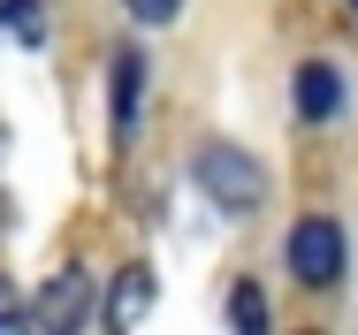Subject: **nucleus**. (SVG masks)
I'll return each mask as SVG.
<instances>
[{"instance_id":"nucleus-4","label":"nucleus","mask_w":358,"mask_h":335,"mask_svg":"<svg viewBox=\"0 0 358 335\" xmlns=\"http://www.w3.org/2000/svg\"><path fill=\"white\" fill-rule=\"evenodd\" d=\"M152 297H160V282H152V267H122V274H115V290H107V328H115V335L145 328Z\"/></svg>"},{"instance_id":"nucleus-3","label":"nucleus","mask_w":358,"mask_h":335,"mask_svg":"<svg viewBox=\"0 0 358 335\" xmlns=\"http://www.w3.org/2000/svg\"><path fill=\"white\" fill-rule=\"evenodd\" d=\"M84 320H92V274L84 267H62L31 297V335H84Z\"/></svg>"},{"instance_id":"nucleus-2","label":"nucleus","mask_w":358,"mask_h":335,"mask_svg":"<svg viewBox=\"0 0 358 335\" xmlns=\"http://www.w3.org/2000/svg\"><path fill=\"white\" fill-rule=\"evenodd\" d=\"M282 259H289V274H297L305 290H336L351 252H343V229H336L328 213H305V221L282 236Z\"/></svg>"},{"instance_id":"nucleus-8","label":"nucleus","mask_w":358,"mask_h":335,"mask_svg":"<svg viewBox=\"0 0 358 335\" xmlns=\"http://www.w3.org/2000/svg\"><path fill=\"white\" fill-rule=\"evenodd\" d=\"M0 31L23 46H46V8L38 0H0Z\"/></svg>"},{"instance_id":"nucleus-9","label":"nucleus","mask_w":358,"mask_h":335,"mask_svg":"<svg viewBox=\"0 0 358 335\" xmlns=\"http://www.w3.org/2000/svg\"><path fill=\"white\" fill-rule=\"evenodd\" d=\"M0 335H31V305L15 297V282L0 274Z\"/></svg>"},{"instance_id":"nucleus-7","label":"nucleus","mask_w":358,"mask_h":335,"mask_svg":"<svg viewBox=\"0 0 358 335\" xmlns=\"http://www.w3.org/2000/svg\"><path fill=\"white\" fill-rule=\"evenodd\" d=\"M229 335H267V290L259 282H236L229 290Z\"/></svg>"},{"instance_id":"nucleus-5","label":"nucleus","mask_w":358,"mask_h":335,"mask_svg":"<svg viewBox=\"0 0 358 335\" xmlns=\"http://www.w3.org/2000/svg\"><path fill=\"white\" fill-rule=\"evenodd\" d=\"M138 92H145V54H138V46H122L115 69H107V115H115V137L138 130Z\"/></svg>"},{"instance_id":"nucleus-11","label":"nucleus","mask_w":358,"mask_h":335,"mask_svg":"<svg viewBox=\"0 0 358 335\" xmlns=\"http://www.w3.org/2000/svg\"><path fill=\"white\" fill-rule=\"evenodd\" d=\"M351 8H358V0H351Z\"/></svg>"},{"instance_id":"nucleus-1","label":"nucleus","mask_w":358,"mask_h":335,"mask_svg":"<svg viewBox=\"0 0 358 335\" xmlns=\"http://www.w3.org/2000/svg\"><path fill=\"white\" fill-rule=\"evenodd\" d=\"M191 176H199V191H206L221 213H252V206H267V168H259L252 152H236V145H199Z\"/></svg>"},{"instance_id":"nucleus-12","label":"nucleus","mask_w":358,"mask_h":335,"mask_svg":"<svg viewBox=\"0 0 358 335\" xmlns=\"http://www.w3.org/2000/svg\"><path fill=\"white\" fill-rule=\"evenodd\" d=\"M305 335H313V328H305Z\"/></svg>"},{"instance_id":"nucleus-10","label":"nucleus","mask_w":358,"mask_h":335,"mask_svg":"<svg viewBox=\"0 0 358 335\" xmlns=\"http://www.w3.org/2000/svg\"><path fill=\"white\" fill-rule=\"evenodd\" d=\"M122 8H130V23H145V31H160V23L183 15V0H122Z\"/></svg>"},{"instance_id":"nucleus-6","label":"nucleus","mask_w":358,"mask_h":335,"mask_svg":"<svg viewBox=\"0 0 358 335\" xmlns=\"http://www.w3.org/2000/svg\"><path fill=\"white\" fill-rule=\"evenodd\" d=\"M289 99H297V115H305V122H328V115L343 107V76H336L328 62H305L297 76H289Z\"/></svg>"}]
</instances>
